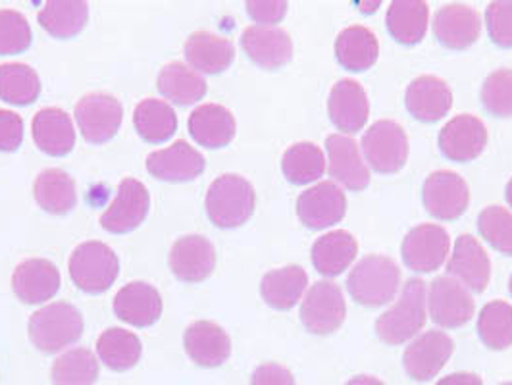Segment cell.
Returning a JSON list of instances; mask_svg holds the SVG:
<instances>
[{"instance_id": "7c38bea8", "label": "cell", "mask_w": 512, "mask_h": 385, "mask_svg": "<svg viewBox=\"0 0 512 385\" xmlns=\"http://www.w3.org/2000/svg\"><path fill=\"white\" fill-rule=\"evenodd\" d=\"M422 201L437 220H457L468 208L470 191L459 174L441 170L424 181Z\"/></svg>"}, {"instance_id": "d4e9b609", "label": "cell", "mask_w": 512, "mask_h": 385, "mask_svg": "<svg viewBox=\"0 0 512 385\" xmlns=\"http://www.w3.org/2000/svg\"><path fill=\"white\" fill-rule=\"evenodd\" d=\"M447 270H449L451 278H457L464 287H468L476 293H482V291H486L487 283H489L491 262L476 237L459 235V239L455 241L451 260L447 264Z\"/></svg>"}, {"instance_id": "4dcf8cb0", "label": "cell", "mask_w": 512, "mask_h": 385, "mask_svg": "<svg viewBox=\"0 0 512 385\" xmlns=\"http://www.w3.org/2000/svg\"><path fill=\"white\" fill-rule=\"evenodd\" d=\"M380 54L378 37L364 26L343 29L335 41L337 62L349 72L370 70Z\"/></svg>"}, {"instance_id": "ac0fdd59", "label": "cell", "mask_w": 512, "mask_h": 385, "mask_svg": "<svg viewBox=\"0 0 512 385\" xmlns=\"http://www.w3.org/2000/svg\"><path fill=\"white\" fill-rule=\"evenodd\" d=\"M434 33L443 47L464 51L480 39L482 18L472 6L447 4L434 18Z\"/></svg>"}, {"instance_id": "ee69618b", "label": "cell", "mask_w": 512, "mask_h": 385, "mask_svg": "<svg viewBox=\"0 0 512 385\" xmlns=\"http://www.w3.org/2000/svg\"><path fill=\"white\" fill-rule=\"evenodd\" d=\"M31 45V27L18 10H0V54H20Z\"/></svg>"}, {"instance_id": "f6af8a7d", "label": "cell", "mask_w": 512, "mask_h": 385, "mask_svg": "<svg viewBox=\"0 0 512 385\" xmlns=\"http://www.w3.org/2000/svg\"><path fill=\"white\" fill-rule=\"evenodd\" d=\"M482 103L493 116L512 118V70L503 68L487 76Z\"/></svg>"}, {"instance_id": "6da1fadb", "label": "cell", "mask_w": 512, "mask_h": 385, "mask_svg": "<svg viewBox=\"0 0 512 385\" xmlns=\"http://www.w3.org/2000/svg\"><path fill=\"white\" fill-rule=\"evenodd\" d=\"M255 205V187L237 174L220 176L206 193V214L222 230L243 226L253 216Z\"/></svg>"}, {"instance_id": "d6a6232c", "label": "cell", "mask_w": 512, "mask_h": 385, "mask_svg": "<svg viewBox=\"0 0 512 385\" xmlns=\"http://www.w3.org/2000/svg\"><path fill=\"white\" fill-rule=\"evenodd\" d=\"M428 4L420 0H395L387 10V29L401 45H416L428 29Z\"/></svg>"}, {"instance_id": "bcb514c9", "label": "cell", "mask_w": 512, "mask_h": 385, "mask_svg": "<svg viewBox=\"0 0 512 385\" xmlns=\"http://www.w3.org/2000/svg\"><path fill=\"white\" fill-rule=\"evenodd\" d=\"M489 37L501 49H512V0L491 2L486 10Z\"/></svg>"}, {"instance_id": "2e32d148", "label": "cell", "mask_w": 512, "mask_h": 385, "mask_svg": "<svg viewBox=\"0 0 512 385\" xmlns=\"http://www.w3.org/2000/svg\"><path fill=\"white\" fill-rule=\"evenodd\" d=\"M214 266L216 249L203 235H185L172 245L170 268L181 282H205Z\"/></svg>"}, {"instance_id": "ab89813d", "label": "cell", "mask_w": 512, "mask_h": 385, "mask_svg": "<svg viewBox=\"0 0 512 385\" xmlns=\"http://www.w3.org/2000/svg\"><path fill=\"white\" fill-rule=\"evenodd\" d=\"M41 95V79L27 64H2L0 66V99L4 103H35Z\"/></svg>"}, {"instance_id": "52a82bcc", "label": "cell", "mask_w": 512, "mask_h": 385, "mask_svg": "<svg viewBox=\"0 0 512 385\" xmlns=\"http://www.w3.org/2000/svg\"><path fill=\"white\" fill-rule=\"evenodd\" d=\"M347 314L343 291L337 283H314L303 299L301 320L308 332L316 335H330L337 332Z\"/></svg>"}, {"instance_id": "60d3db41", "label": "cell", "mask_w": 512, "mask_h": 385, "mask_svg": "<svg viewBox=\"0 0 512 385\" xmlns=\"http://www.w3.org/2000/svg\"><path fill=\"white\" fill-rule=\"evenodd\" d=\"M99 378V360L89 349H72L52 364L54 385H95Z\"/></svg>"}, {"instance_id": "44dd1931", "label": "cell", "mask_w": 512, "mask_h": 385, "mask_svg": "<svg viewBox=\"0 0 512 385\" xmlns=\"http://www.w3.org/2000/svg\"><path fill=\"white\" fill-rule=\"evenodd\" d=\"M330 176L349 191H362L370 183V170L360 156L359 145L353 137L330 135L326 139Z\"/></svg>"}, {"instance_id": "f546056e", "label": "cell", "mask_w": 512, "mask_h": 385, "mask_svg": "<svg viewBox=\"0 0 512 385\" xmlns=\"http://www.w3.org/2000/svg\"><path fill=\"white\" fill-rule=\"evenodd\" d=\"M357 253L359 243L349 231H330L312 245V264L322 276L335 278L353 264Z\"/></svg>"}, {"instance_id": "30bf717a", "label": "cell", "mask_w": 512, "mask_h": 385, "mask_svg": "<svg viewBox=\"0 0 512 385\" xmlns=\"http://www.w3.org/2000/svg\"><path fill=\"white\" fill-rule=\"evenodd\" d=\"M297 214L310 230H326L339 224L347 214V197L333 181H322L301 193Z\"/></svg>"}, {"instance_id": "4fadbf2b", "label": "cell", "mask_w": 512, "mask_h": 385, "mask_svg": "<svg viewBox=\"0 0 512 385\" xmlns=\"http://www.w3.org/2000/svg\"><path fill=\"white\" fill-rule=\"evenodd\" d=\"M149 208L151 195L147 187L139 180L128 178L120 183L116 199L101 216V226L110 233H129L145 222Z\"/></svg>"}, {"instance_id": "c3c4849f", "label": "cell", "mask_w": 512, "mask_h": 385, "mask_svg": "<svg viewBox=\"0 0 512 385\" xmlns=\"http://www.w3.org/2000/svg\"><path fill=\"white\" fill-rule=\"evenodd\" d=\"M247 12L260 26H272L282 22L287 14V2L282 0H251L247 2Z\"/></svg>"}, {"instance_id": "1f68e13d", "label": "cell", "mask_w": 512, "mask_h": 385, "mask_svg": "<svg viewBox=\"0 0 512 385\" xmlns=\"http://www.w3.org/2000/svg\"><path fill=\"white\" fill-rule=\"evenodd\" d=\"M308 285L307 272L301 266H285L268 272L260 282L264 301L276 310H289L301 301Z\"/></svg>"}, {"instance_id": "5bb4252c", "label": "cell", "mask_w": 512, "mask_h": 385, "mask_svg": "<svg viewBox=\"0 0 512 385\" xmlns=\"http://www.w3.org/2000/svg\"><path fill=\"white\" fill-rule=\"evenodd\" d=\"M455 349L453 339L443 332H426L414 339L405 351L403 364L412 380L428 382L443 370Z\"/></svg>"}, {"instance_id": "e575fe53", "label": "cell", "mask_w": 512, "mask_h": 385, "mask_svg": "<svg viewBox=\"0 0 512 385\" xmlns=\"http://www.w3.org/2000/svg\"><path fill=\"white\" fill-rule=\"evenodd\" d=\"M37 20L52 37L70 39L87 26L89 4L81 0H51L41 8Z\"/></svg>"}, {"instance_id": "83f0119b", "label": "cell", "mask_w": 512, "mask_h": 385, "mask_svg": "<svg viewBox=\"0 0 512 385\" xmlns=\"http://www.w3.org/2000/svg\"><path fill=\"white\" fill-rule=\"evenodd\" d=\"M33 141L43 153L64 156L76 147V128L72 118L60 108H43L35 114Z\"/></svg>"}, {"instance_id": "11a10c76", "label": "cell", "mask_w": 512, "mask_h": 385, "mask_svg": "<svg viewBox=\"0 0 512 385\" xmlns=\"http://www.w3.org/2000/svg\"><path fill=\"white\" fill-rule=\"evenodd\" d=\"M501 385H512V382H507V384H501Z\"/></svg>"}, {"instance_id": "603a6c76", "label": "cell", "mask_w": 512, "mask_h": 385, "mask_svg": "<svg viewBox=\"0 0 512 385\" xmlns=\"http://www.w3.org/2000/svg\"><path fill=\"white\" fill-rule=\"evenodd\" d=\"M328 110L335 128L343 133H357L366 126L370 114L366 91L355 79H341L333 85Z\"/></svg>"}, {"instance_id": "7a4b0ae2", "label": "cell", "mask_w": 512, "mask_h": 385, "mask_svg": "<svg viewBox=\"0 0 512 385\" xmlns=\"http://www.w3.org/2000/svg\"><path fill=\"white\" fill-rule=\"evenodd\" d=\"M401 287V270L393 258L370 255L351 270L347 289L364 307H384L395 299Z\"/></svg>"}, {"instance_id": "d6986e66", "label": "cell", "mask_w": 512, "mask_h": 385, "mask_svg": "<svg viewBox=\"0 0 512 385\" xmlns=\"http://www.w3.org/2000/svg\"><path fill=\"white\" fill-rule=\"evenodd\" d=\"M487 129L476 116L461 114L439 133V149L453 162H470L484 153Z\"/></svg>"}, {"instance_id": "f5cc1de1", "label": "cell", "mask_w": 512, "mask_h": 385, "mask_svg": "<svg viewBox=\"0 0 512 385\" xmlns=\"http://www.w3.org/2000/svg\"><path fill=\"white\" fill-rule=\"evenodd\" d=\"M507 201L512 206V180L507 183Z\"/></svg>"}, {"instance_id": "5b68a950", "label": "cell", "mask_w": 512, "mask_h": 385, "mask_svg": "<svg viewBox=\"0 0 512 385\" xmlns=\"http://www.w3.org/2000/svg\"><path fill=\"white\" fill-rule=\"evenodd\" d=\"M120 272L116 253L101 241L77 245L70 257V278L85 293L99 295L110 289Z\"/></svg>"}, {"instance_id": "74e56055", "label": "cell", "mask_w": 512, "mask_h": 385, "mask_svg": "<svg viewBox=\"0 0 512 385\" xmlns=\"http://www.w3.org/2000/svg\"><path fill=\"white\" fill-rule=\"evenodd\" d=\"M141 351L143 347L139 337L122 328L106 330L97 341L99 357L114 372H126L133 368L141 359Z\"/></svg>"}, {"instance_id": "f35d334b", "label": "cell", "mask_w": 512, "mask_h": 385, "mask_svg": "<svg viewBox=\"0 0 512 385\" xmlns=\"http://www.w3.org/2000/svg\"><path fill=\"white\" fill-rule=\"evenodd\" d=\"M285 178L295 185H307L320 180L326 172V158L314 143H297L289 147L282 158Z\"/></svg>"}, {"instance_id": "9c48e42d", "label": "cell", "mask_w": 512, "mask_h": 385, "mask_svg": "<svg viewBox=\"0 0 512 385\" xmlns=\"http://www.w3.org/2000/svg\"><path fill=\"white\" fill-rule=\"evenodd\" d=\"M430 316L441 328H461L474 316V299L459 280L451 276L436 278L428 293Z\"/></svg>"}, {"instance_id": "9a60e30c", "label": "cell", "mask_w": 512, "mask_h": 385, "mask_svg": "<svg viewBox=\"0 0 512 385\" xmlns=\"http://www.w3.org/2000/svg\"><path fill=\"white\" fill-rule=\"evenodd\" d=\"M62 285L58 268L45 258H27L20 262L12 276V289L27 305H41L52 299Z\"/></svg>"}, {"instance_id": "b9f144b4", "label": "cell", "mask_w": 512, "mask_h": 385, "mask_svg": "<svg viewBox=\"0 0 512 385\" xmlns=\"http://www.w3.org/2000/svg\"><path fill=\"white\" fill-rule=\"evenodd\" d=\"M478 334L489 349L503 351L512 345V307L505 301H491L478 316Z\"/></svg>"}, {"instance_id": "277c9868", "label": "cell", "mask_w": 512, "mask_h": 385, "mask_svg": "<svg viewBox=\"0 0 512 385\" xmlns=\"http://www.w3.org/2000/svg\"><path fill=\"white\" fill-rule=\"evenodd\" d=\"M81 335L83 316L70 303H51L33 312L29 318V337L45 355L60 353L79 341Z\"/></svg>"}, {"instance_id": "4316f807", "label": "cell", "mask_w": 512, "mask_h": 385, "mask_svg": "<svg viewBox=\"0 0 512 385\" xmlns=\"http://www.w3.org/2000/svg\"><path fill=\"white\" fill-rule=\"evenodd\" d=\"M191 137L206 149H222L230 145L235 137V118L226 106L220 104H201L189 116Z\"/></svg>"}, {"instance_id": "8d00e7d4", "label": "cell", "mask_w": 512, "mask_h": 385, "mask_svg": "<svg viewBox=\"0 0 512 385\" xmlns=\"http://www.w3.org/2000/svg\"><path fill=\"white\" fill-rule=\"evenodd\" d=\"M133 124L147 143L160 145L176 133L178 116L170 104L158 99H145L135 108Z\"/></svg>"}, {"instance_id": "db71d44e", "label": "cell", "mask_w": 512, "mask_h": 385, "mask_svg": "<svg viewBox=\"0 0 512 385\" xmlns=\"http://www.w3.org/2000/svg\"><path fill=\"white\" fill-rule=\"evenodd\" d=\"M509 291H511V295H512V276H511V282H509Z\"/></svg>"}, {"instance_id": "7402d4cb", "label": "cell", "mask_w": 512, "mask_h": 385, "mask_svg": "<svg viewBox=\"0 0 512 385\" xmlns=\"http://www.w3.org/2000/svg\"><path fill=\"white\" fill-rule=\"evenodd\" d=\"M405 103L416 120L434 124L449 114L453 106V93L443 79L420 76L410 83Z\"/></svg>"}, {"instance_id": "e0dca14e", "label": "cell", "mask_w": 512, "mask_h": 385, "mask_svg": "<svg viewBox=\"0 0 512 385\" xmlns=\"http://www.w3.org/2000/svg\"><path fill=\"white\" fill-rule=\"evenodd\" d=\"M241 45L256 66L266 70H278L293 58V41L282 27H247L241 35Z\"/></svg>"}, {"instance_id": "8992f818", "label": "cell", "mask_w": 512, "mask_h": 385, "mask_svg": "<svg viewBox=\"0 0 512 385\" xmlns=\"http://www.w3.org/2000/svg\"><path fill=\"white\" fill-rule=\"evenodd\" d=\"M362 153L378 174L399 172L409 158V137L393 120H380L362 137Z\"/></svg>"}, {"instance_id": "ba28073f", "label": "cell", "mask_w": 512, "mask_h": 385, "mask_svg": "<svg viewBox=\"0 0 512 385\" xmlns=\"http://www.w3.org/2000/svg\"><path fill=\"white\" fill-rule=\"evenodd\" d=\"M76 120L79 131L87 143L103 145L110 141L122 126L124 108L112 95L91 93L77 103Z\"/></svg>"}, {"instance_id": "7dc6e473", "label": "cell", "mask_w": 512, "mask_h": 385, "mask_svg": "<svg viewBox=\"0 0 512 385\" xmlns=\"http://www.w3.org/2000/svg\"><path fill=\"white\" fill-rule=\"evenodd\" d=\"M24 141V120L16 112L0 110V151L12 153Z\"/></svg>"}, {"instance_id": "ffe728a7", "label": "cell", "mask_w": 512, "mask_h": 385, "mask_svg": "<svg viewBox=\"0 0 512 385\" xmlns=\"http://www.w3.org/2000/svg\"><path fill=\"white\" fill-rule=\"evenodd\" d=\"M147 170L156 180L191 181L205 172V156L185 141H176L168 149H160L147 156Z\"/></svg>"}, {"instance_id": "f1b7e54d", "label": "cell", "mask_w": 512, "mask_h": 385, "mask_svg": "<svg viewBox=\"0 0 512 385\" xmlns=\"http://www.w3.org/2000/svg\"><path fill=\"white\" fill-rule=\"evenodd\" d=\"M185 58L197 72L222 74L230 68L235 58V47L230 39L222 35L195 31L185 43Z\"/></svg>"}, {"instance_id": "484cf974", "label": "cell", "mask_w": 512, "mask_h": 385, "mask_svg": "<svg viewBox=\"0 0 512 385\" xmlns=\"http://www.w3.org/2000/svg\"><path fill=\"white\" fill-rule=\"evenodd\" d=\"M114 312L135 328H149L162 314V297L151 283L131 282L114 297Z\"/></svg>"}, {"instance_id": "816d5d0a", "label": "cell", "mask_w": 512, "mask_h": 385, "mask_svg": "<svg viewBox=\"0 0 512 385\" xmlns=\"http://www.w3.org/2000/svg\"><path fill=\"white\" fill-rule=\"evenodd\" d=\"M345 385H384L378 378H372V376H359V378H353L349 380Z\"/></svg>"}, {"instance_id": "8fae6325", "label": "cell", "mask_w": 512, "mask_h": 385, "mask_svg": "<svg viewBox=\"0 0 512 385\" xmlns=\"http://www.w3.org/2000/svg\"><path fill=\"white\" fill-rule=\"evenodd\" d=\"M449 233L437 224H422L407 233L403 239V260L414 272L430 274L443 266L449 255Z\"/></svg>"}, {"instance_id": "cb8c5ba5", "label": "cell", "mask_w": 512, "mask_h": 385, "mask_svg": "<svg viewBox=\"0 0 512 385\" xmlns=\"http://www.w3.org/2000/svg\"><path fill=\"white\" fill-rule=\"evenodd\" d=\"M183 345L189 359L205 368L222 366L231 355V339L226 330L214 322L199 320L187 328Z\"/></svg>"}, {"instance_id": "836d02e7", "label": "cell", "mask_w": 512, "mask_h": 385, "mask_svg": "<svg viewBox=\"0 0 512 385\" xmlns=\"http://www.w3.org/2000/svg\"><path fill=\"white\" fill-rule=\"evenodd\" d=\"M37 205L51 214H68L77 205L76 181L58 168H49L37 176L33 183Z\"/></svg>"}, {"instance_id": "7bdbcfd3", "label": "cell", "mask_w": 512, "mask_h": 385, "mask_svg": "<svg viewBox=\"0 0 512 385\" xmlns=\"http://www.w3.org/2000/svg\"><path fill=\"white\" fill-rule=\"evenodd\" d=\"M478 230L487 243L512 257V212L503 206H487L478 218Z\"/></svg>"}, {"instance_id": "681fc988", "label": "cell", "mask_w": 512, "mask_h": 385, "mask_svg": "<svg viewBox=\"0 0 512 385\" xmlns=\"http://www.w3.org/2000/svg\"><path fill=\"white\" fill-rule=\"evenodd\" d=\"M251 385H295V378L282 364L266 362L256 368Z\"/></svg>"}, {"instance_id": "f907efd6", "label": "cell", "mask_w": 512, "mask_h": 385, "mask_svg": "<svg viewBox=\"0 0 512 385\" xmlns=\"http://www.w3.org/2000/svg\"><path fill=\"white\" fill-rule=\"evenodd\" d=\"M437 385H484V382H482V378H478L476 374L457 372V374H451V376L439 380Z\"/></svg>"}, {"instance_id": "3957f363", "label": "cell", "mask_w": 512, "mask_h": 385, "mask_svg": "<svg viewBox=\"0 0 512 385\" xmlns=\"http://www.w3.org/2000/svg\"><path fill=\"white\" fill-rule=\"evenodd\" d=\"M428 289L422 280H409L399 301L376 322V334L387 345H401L418 334L426 324Z\"/></svg>"}, {"instance_id": "d590c367", "label": "cell", "mask_w": 512, "mask_h": 385, "mask_svg": "<svg viewBox=\"0 0 512 385\" xmlns=\"http://www.w3.org/2000/svg\"><path fill=\"white\" fill-rule=\"evenodd\" d=\"M158 91L172 103L187 106L201 101L206 95L205 77L183 62H172L158 74Z\"/></svg>"}]
</instances>
